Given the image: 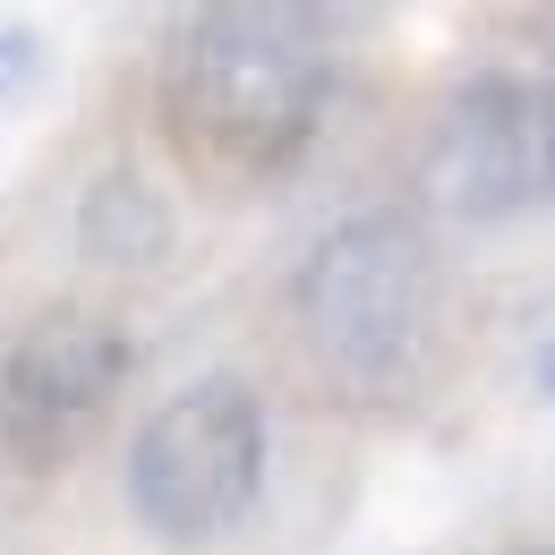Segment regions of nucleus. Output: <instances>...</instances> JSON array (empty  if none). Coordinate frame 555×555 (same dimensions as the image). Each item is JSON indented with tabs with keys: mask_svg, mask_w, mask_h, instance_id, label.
<instances>
[{
	"mask_svg": "<svg viewBox=\"0 0 555 555\" xmlns=\"http://www.w3.org/2000/svg\"><path fill=\"white\" fill-rule=\"evenodd\" d=\"M334 103V26L291 0L189 9L163 43V120L206 171L274 180L291 171Z\"/></svg>",
	"mask_w": 555,
	"mask_h": 555,
	"instance_id": "obj_1",
	"label": "nucleus"
},
{
	"mask_svg": "<svg viewBox=\"0 0 555 555\" xmlns=\"http://www.w3.org/2000/svg\"><path fill=\"white\" fill-rule=\"evenodd\" d=\"M291 317L308 359L343 393H402L436 334V248L411 214H343L291 282Z\"/></svg>",
	"mask_w": 555,
	"mask_h": 555,
	"instance_id": "obj_2",
	"label": "nucleus"
},
{
	"mask_svg": "<svg viewBox=\"0 0 555 555\" xmlns=\"http://www.w3.org/2000/svg\"><path fill=\"white\" fill-rule=\"evenodd\" d=\"M129 513L163 547H206L266 495V402L248 376H197L129 436Z\"/></svg>",
	"mask_w": 555,
	"mask_h": 555,
	"instance_id": "obj_3",
	"label": "nucleus"
},
{
	"mask_svg": "<svg viewBox=\"0 0 555 555\" xmlns=\"http://www.w3.org/2000/svg\"><path fill=\"white\" fill-rule=\"evenodd\" d=\"M418 189L453 222H513L530 206H555V129L547 77L479 69L444 94L418 145Z\"/></svg>",
	"mask_w": 555,
	"mask_h": 555,
	"instance_id": "obj_4",
	"label": "nucleus"
},
{
	"mask_svg": "<svg viewBox=\"0 0 555 555\" xmlns=\"http://www.w3.org/2000/svg\"><path fill=\"white\" fill-rule=\"evenodd\" d=\"M129 376V334L112 317L52 308L0 334V444L17 462H61Z\"/></svg>",
	"mask_w": 555,
	"mask_h": 555,
	"instance_id": "obj_5",
	"label": "nucleus"
},
{
	"mask_svg": "<svg viewBox=\"0 0 555 555\" xmlns=\"http://www.w3.org/2000/svg\"><path fill=\"white\" fill-rule=\"evenodd\" d=\"M171 197L145 180V171H103V180H86V197H77V248L94 257V266H112V274H145V266H163L171 257Z\"/></svg>",
	"mask_w": 555,
	"mask_h": 555,
	"instance_id": "obj_6",
	"label": "nucleus"
},
{
	"mask_svg": "<svg viewBox=\"0 0 555 555\" xmlns=\"http://www.w3.org/2000/svg\"><path fill=\"white\" fill-rule=\"evenodd\" d=\"M17 77H35V35H0V94Z\"/></svg>",
	"mask_w": 555,
	"mask_h": 555,
	"instance_id": "obj_7",
	"label": "nucleus"
},
{
	"mask_svg": "<svg viewBox=\"0 0 555 555\" xmlns=\"http://www.w3.org/2000/svg\"><path fill=\"white\" fill-rule=\"evenodd\" d=\"M547 129H555V77H547Z\"/></svg>",
	"mask_w": 555,
	"mask_h": 555,
	"instance_id": "obj_8",
	"label": "nucleus"
},
{
	"mask_svg": "<svg viewBox=\"0 0 555 555\" xmlns=\"http://www.w3.org/2000/svg\"><path fill=\"white\" fill-rule=\"evenodd\" d=\"M521 555H555V547H521Z\"/></svg>",
	"mask_w": 555,
	"mask_h": 555,
	"instance_id": "obj_9",
	"label": "nucleus"
}]
</instances>
